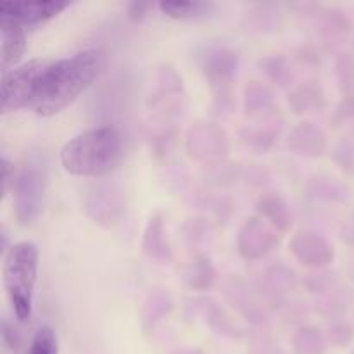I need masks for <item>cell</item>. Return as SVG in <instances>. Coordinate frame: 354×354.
I'll return each instance as SVG.
<instances>
[{
	"mask_svg": "<svg viewBox=\"0 0 354 354\" xmlns=\"http://www.w3.org/2000/svg\"><path fill=\"white\" fill-rule=\"evenodd\" d=\"M149 9H151V3L147 2H131L128 6V17L131 21H144L147 17Z\"/></svg>",
	"mask_w": 354,
	"mask_h": 354,
	"instance_id": "ffe728a7",
	"label": "cell"
},
{
	"mask_svg": "<svg viewBox=\"0 0 354 354\" xmlns=\"http://www.w3.org/2000/svg\"><path fill=\"white\" fill-rule=\"evenodd\" d=\"M258 209L273 227L279 228L280 232H286L287 228L292 225L290 221L289 209H287L286 203L277 196H265L258 203Z\"/></svg>",
	"mask_w": 354,
	"mask_h": 354,
	"instance_id": "9a60e30c",
	"label": "cell"
},
{
	"mask_svg": "<svg viewBox=\"0 0 354 354\" xmlns=\"http://www.w3.org/2000/svg\"><path fill=\"white\" fill-rule=\"evenodd\" d=\"M28 354H59L57 335L50 327H41L35 332L28 348Z\"/></svg>",
	"mask_w": 354,
	"mask_h": 354,
	"instance_id": "e0dca14e",
	"label": "cell"
},
{
	"mask_svg": "<svg viewBox=\"0 0 354 354\" xmlns=\"http://www.w3.org/2000/svg\"><path fill=\"white\" fill-rule=\"evenodd\" d=\"M279 244V237H275V232L263 223L261 218H251L245 221L239 234V252L245 259H259L272 251Z\"/></svg>",
	"mask_w": 354,
	"mask_h": 354,
	"instance_id": "ba28073f",
	"label": "cell"
},
{
	"mask_svg": "<svg viewBox=\"0 0 354 354\" xmlns=\"http://www.w3.org/2000/svg\"><path fill=\"white\" fill-rule=\"evenodd\" d=\"M0 169H2V196L6 197L9 194V190H12L14 178H16V169H14V166L6 158H2Z\"/></svg>",
	"mask_w": 354,
	"mask_h": 354,
	"instance_id": "d6986e66",
	"label": "cell"
},
{
	"mask_svg": "<svg viewBox=\"0 0 354 354\" xmlns=\"http://www.w3.org/2000/svg\"><path fill=\"white\" fill-rule=\"evenodd\" d=\"M171 308V303H169L168 296H165V294H154V296L149 297V301L145 303L144 306V322L147 324V322H158L161 320L162 315L168 313V310Z\"/></svg>",
	"mask_w": 354,
	"mask_h": 354,
	"instance_id": "ac0fdd59",
	"label": "cell"
},
{
	"mask_svg": "<svg viewBox=\"0 0 354 354\" xmlns=\"http://www.w3.org/2000/svg\"><path fill=\"white\" fill-rule=\"evenodd\" d=\"M201 66L214 85H227L237 71V55L225 47H209L201 55Z\"/></svg>",
	"mask_w": 354,
	"mask_h": 354,
	"instance_id": "8fae6325",
	"label": "cell"
},
{
	"mask_svg": "<svg viewBox=\"0 0 354 354\" xmlns=\"http://www.w3.org/2000/svg\"><path fill=\"white\" fill-rule=\"evenodd\" d=\"M159 9L166 16L180 21H199L206 19L213 14L214 3L197 2V0H180V2H161Z\"/></svg>",
	"mask_w": 354,
	"mask_h": 354,
	"instance_id": "5bb4252c",
	"label": "cell"
},
{
	"mask_svg": "<svg viewBox=\"0 0 354 354\" xmlns=\"http://www.w3.org/2000/svg\"><path fill=\"white\" fill-rule=\"evenodd\" d=\"M106 66L107 55L99 48L50 61L31 107L40 116L61 113L102 75Z\"/></svg>",
	"mask_w": 354,
	"mask_h": 354,
	"instance_id": "6da1fadb",
	"label": "cell"
},
{
	"mask_svg": "<svg viewBox=\"0 0 354 354\" xmlns=\"http://www.w3.org/2000/svg\"><path fill=\"white\" fill-rule=\"evenodd\" d=\"M69 6L68 0H3L0 14L12 17L23 26H37L57 17Z\"/></svg>",
	"mask_w": 354,
	"mask_h": 354,
	"instance_id": "52a82bcc",
	"label": "cell"
},
{
	"mask_svg": "<svg viewBox=\"0 0 354 354\" xmlns=\"http://www.w3.org/2000/svg\"><path fill=\"white\" fill-rule=\"evenodd\" d=\"M342 239L346 242H349V244H354V214L346 221L344 227H342Z\"/></svg>",
	"mask_w": 354,
	"mask_h": 354,
	"instance_id": "44dd1931",
	"label": "cell"
},
{
	"mask_svg": "<svg viewBox=\"0 0 354 354\" xmlns=\"http://www.w3.org/2000/svg\"><path fill=\"white\" fill-rule=\"evenodd\" d=\"M214 270L206 258H197L187 270V282L192 289H209L214 282Z\"/></svg>",
	"mask_w": 354,
	"mask_h": 354,
	"instance_id": "2e32d148",
	"label": "cell"
},
{
	"mask_svg": "<svg viewBox=\"0 0 354 354\" xmlns=\"http://www.w3.org/2000/svg\"><path fill=\"white\" fill-rule=\"evenodd\" d=\"M289 145L296 154L318 156L325 149V135L320 128L311 127V123H301L290 135Z\"/></svg>",
	"mask_w": 354,
	"mask_h": 354,
	"instance_id": "4fadbf2b",
	"label": "cell"
},
{
	"mask_svg": "<svg viewBox=\"0 0 354 354\" xmlns=\"http://www.w3.org/2000/svg\"><path fill=\"white\" fill-rule=\"evenodd\" d=\"M26 50V30L21 23L0 14V68L2 73L16 68Z\"/></svg>",
	"mask_w": 354,
	"mask_h": 354,
	"instance_id": "9c48e42d",
	"label": "cell"
},
{
	"mask_svg": "<svg viewBox=\"0 0 354 354\" xmlns=\"http://www.w3.org/2000/svg\"><path fill=\"white\" fill-rule=\"evenodd\" d=\"M59 158L69 175L104 178L120 166L123 138L114 127L92 128L66 142Z\"/></svg>",
	"mask_w": 354,
	"mask_h": 354,
	"instance_id": "7a4b0ae2",
	"label": "cell"
},
{
	"mask_svg": "<svg viewBox=\"0 0 354 354\" xmlns=\"http://www.w3.org/2000/svg\"><path fill=\"white\" fill-rule=\"evenodd\" d=\"M142 251L145 256L159 263L171 261V248L165 234L161 214H154L145 227L144 239H142Z\"/></svg>",
	"mask_w": 354,
	"mask_h": 354,
	"instance_id": "7c38bea8",
	"label": "cell"
},
{
	"mask_svg": "<svg viewBox=\"0 0 354 354\" xmlns=\"http://www.w3.org/2000/svg\"><path fill=\"white\" fill-rule=\"evenodd\" d=\"M38 248L33 242H17L3 258V287L19 322L30 320L38 279Z\"/></svg>",
	"mask_w": 354,
	"mask_h": 354,
	"instance_id": "3957f363",
	"label": "cell"
},
{
	"mask_svg": "<svg viewBox=\"0 0 354 354\" xmlns=\"http://www.w3.org/2000/svg\"><path fill=\"white\" fill-rule=\"evenodd\" d=\"M297 261L304 266L320 268L328 265L334 258V248L324 237L311 232H299L289 244Z\"/></svg>",
	"mask_w": 354,
	"mask_h": 354,
	"instance_id": "30bf717a",
	"label": "cell"
},
{
	"mask_svg": "<svg viewBox=\"0 0 354 354\" xmlns=\"http://www.w3.org/2000/svg\"><path fill=\"white\" fill-rule=\"evenodd\" d=\"M50 61L52 59H33L3 73L0 82V109L3 114L33 106Z\"/></svg>",
	"mask_w": 354,
	"mask_h": 354,
	"instance_id": "277c9868",
	"label": "cell"
},
{
	"mask_svg": "<svg viewBox=\"0 0 354 354\" xmlns=\"http://www.w3.org/2000/svg\"><path fill=\"white\" fill-rule=\"evenodd\" d=\"M85 213L93 223L113 227L124 213V192L114 183H97L85 197Z\"/></svg>",
	"mask_w": 354,
	"mask_h": 354,
	"instance_id": "8992f818",
	"label": "cell"
},
{
	"mask_svg": "<svg viewBox=\"0 0 354 354\" xmlns=\"http://www.w3.org/2000/svg\"><path fill=\"white\" fill-rule=\"evenodd\" d=\"M45 196V169L40 165H24L12 185L14 213L21 225L33 223L41 213Z\"/></svg>",
	"mask_w": 354,
	"mask_h": 354,
	"instance_id": "5b68a950",
	"label": "cell"
}]
</instances>
